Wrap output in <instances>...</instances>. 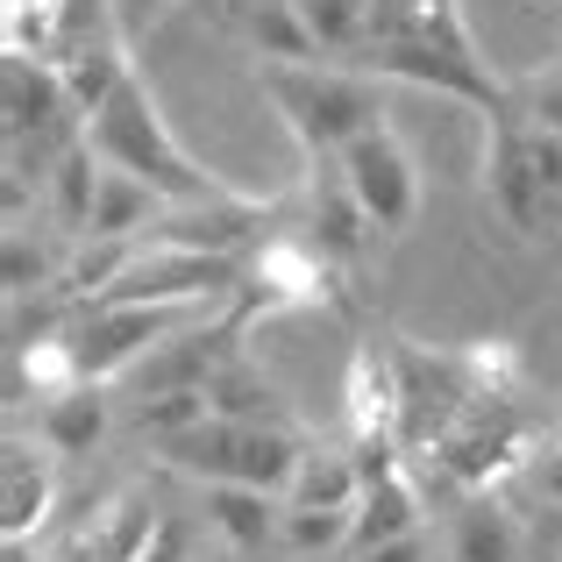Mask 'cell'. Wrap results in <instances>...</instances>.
<instances>
[{
	"mask_svg": "<svg viewBox=\"0 0 562 562\" xmlns=\"http://www.w3.org/2000/svg\"><path fill=\"white\" fill-rule=\"evenodd\" d=\"M349 65L371 71V79H392V86H420V93L463 100L484 122L520 100L513 79L484 57L463 0H371V36H363V50Z\"/></svg>",
	"mask_w": 562,
	"mask_h": 562,
	"instance_id": "6da1fadb",
	"label": "cell"
},
{
	"mask_svg": "<svg viewBox=\"0 0 562 562\" xmlns=\"http://www.w3.org/2000/svg\"><path fill=\"white\" fill-rule=\"evenodd\" d=\"M86 143H93V157L108 171L143 179L165 206H200V200H228V192H235V186H221L179 136H171L165 108H157L150 79H143L136 65H128V79L114 86V93L100 100V114L86 122Z\"/></svg>",
	"mask_w": 562,
	"mask_h": 562,
	"instance_id": "7a4b0ae2",
	"label": "cell"
},
{
	"mask_svg": "<svg viewBox=\"0 0 562 562\" xmlns=\"http://www.w3.org/2000/svg\"><path fill=\"white\" fill-rule=\"evenodd\" d=\"M249 79H257L263 100H271V114L285 122V136L300 143L306 165L342 157L363 128L384 122L378 79L357 71V65H257Z\"/></svg>",
	"mask_w": 562,
	"mask_h": 562,
	"instance_id": "3957f363",
	"label": "cell"
},
{
	"mask_svg": "<svg viewBox=\"0 0 562 562\" xmlns=\"http://www.w3.org/2000/svg\"><path fill=\"white\" fill-rule=\"evenodd\" d=\"M527 449H535V427H527V413H520V392H477L463 406V420L427 456H435V477L449 484V492L477 498V492H492L498 477H513V470L527 463Z\"/></svg>",
	"mask_w": 562,
	"mask_h": 562,
	"instance_id": "277c9868",
	"label": "cell"
},
{
	"mask_svg": "<svg viewBox=\"0 0 562 562\" xmlns=\"http://www.w3.org/2000/svg\"><path fill=\"white\" fill-rule=\"evenodd\" d=\"M221 314V306H79V321H71V349H79V371L93 384H114L128 378L143 357H150L157 342H171L179 328H192V321Z\"/></svg>",
	"mask_w": 562,
	"mask_h": 562,
	"instance_id": "5b68a950",
	"label": "cell"
},
{
	"mask_svg": "<svg viewBox=\"0 0 562 562\" xmlns=\"http://www.w3.org/2000/svg\"><path fill=\"white\" fill-rule=\"evenodd\" d=\"M398 363V441L413 449H435L463 406L477 398V371H470V349H420V342H392Z\"/></svg>",
	"mask_w": 562,
	"mask_h": 562,
	"instance_id": "8992f818",
	"label": "cell"
},
{
	"mask_svg": "<svg viewBox=\"0 0 562 562\" xmlns=\"http://www.w3.org/2000/svg\"><path fill=\"white\" fill-rule=\"evenodd\" d=\"M335 165H342L349 192L363 200V214H371V228L384 235V243H398V235L420 221V200H427V186H420V157L406 150V136H398L392 122L363 128V136L349 143Z\"/></svg>",
	"mask_w": 562,
	"mask_h": 562,
	"instance_id": "52a82bcc",
	"label": "cell"
},
{
	"mask_svg": "<svg viewBox=\"0 0 562 562\" xmlns=\"http://www.w3.org/2000/svg\"><path fill=\"white\" fill-rule=\"evenodd\" d=\"M477 186H484L492 214L506 221L513 235H549V192H541V171H535V157H527V114H520V100H513L506 114L484 122Z\"/></svg>",
	"mask_w": 562,
	"mask_h": 562,
	"instance_id": "ba28073f",
	"label": "cell"
},
{
	"mask_svg": "<svg viewBox=\"0 0 562 562\" xmlns=\"http://www.w3.org/2000/svg\"><path fill=\"white\" fill-rule=\"evenodd\" d=\"M0 108H8V143H50V150H65V143L86 136V114L71 108L50 57H8L0 65Z\"/></svg>",
	"mask_w": 562,
	"mask_h": 562,
	"instance_id": "9c48e42d",
	"label": "cell"
},
{
	"mask_svg": "<svg viewBox=\"0 0 562 562\" xmlns=\"http://www.w3.org/2000/svg\"><path fill=\"white\" fill-rule=\"evenodd\" d=\"M306 235H314V249L349 278V285L371 271L378 228H371V214H363V200L349 192V179H342V165H335V157L306 165Z\"/></svg>",
	"mask_w": 562,
	"mask_h": 562,
	"instance_id": "30bf717a",
	"label": "cell"
},
{
	"mask_svg": "<svg viewBox=\"0 0 562 562\" xmlns=\"http://www.w3.org/2000/svg\"><path fill=\"white\" fill-rule=\"evenodd\" d=\"M221 22L249 43L257 65H328V50L314 43L300 0H221Z\"/></svg>",
	"mask_w": 562,
	"mask_h": 562,
	"instance_id": "8fae6325",
	"label": "cell"
},
{
	"mask_svg": "<svg viewBox=\"0 0 562 562\" xmlns=\"http://www.w3.org/2000/svg\"><path fill=\"white\" fill-rule=\"evenodd\" d=\"M57 484H50V449L36 456V441L8 435L0 449V535L8 541H36V527L50 520Z\"/></svg>",
	"mask_w": 562,
	"mask_h": 562,
	"instance_id": "7c38bea8",
	"label": "cell"
},
{
	"mask_svg": "<svg viewBox=\"0 0 562 562\" xmlns=\"http://www.w3.org/2000/svg\"><path fill=\"white\" fill-rule=\"evenodd\" d=\"M278 520H285V498L278 492H257V484H206V527H214L235 555L271 549Z\"/></svg>",
	"mask_w": 562,
	"mask_h": 562,
	"instance_id": "4fadbf2b",
	"label": "cell"
},
{
	"mask_svg": "<svg viewBox=\"0 0 562 562\" xmlns=\"http://www.w3.org/2000/svg\"><path fill=\"white\" fill-rule=\"evenodd\" d=\"M206 413H221V420H243V427H292V406L285 392H278L271 378L257 371V363L235 349L228 363H221L214 378H206Z\"/></svg>",
	"mask_w": 562,
	"mask_h": 562,
	"instance_id": "5bb4252c",
	"label": "cell"
},
{
	"mask_svg": "<svg viewBox=\"0 0 562 562\" xmlns=\"http://www.w3.org/2000/svg\"><path fill=\"white\" fill-rule=\"evenodd\" d=\"M157 513H150V498L143 492H122V498H108V506L86 520V535H79V562H143L150 555V541H157Z\"/></svg>",
	"mask_w": 562,
	"mask_h": 562,
	"instance_id": "9a60e30c",
	"label": "cell"
},
{
	"mask_svg": "<svg viewBox=\"0 0 562 562\" xmlns=\"http://www.w3.org/2000/svg\"><path fill=\"white\" fill-rule=\"evenodd\" d=\"M36 441H43L50 456H93L100 441H108V392L86 378V384H71V392L43 398V413H36Z\"/></svg>",
	"mask_w": 562,
	"mask_h": 562,
	"instance_id": "2e32d148",
	"label": "cell"
},
{
	"mask_svg": "<svg viewBox=\"0 0 562 562\" xmlns=\"http://www.w3.org/2000/svg\"><path fill=\"white\" fill-rule=\"evenodd\" d=\"M349 435H398V363L392 342H363L349 357Z\"/></svg>",
	"mask_w": 562,
	"mask_h": 562,
	"instance_id": "e0dca14e",
	"label": "cell"
},
{
	"mask_svg": "<svg viewBox=\"0 0 562 562\" xmlns=\"http://www.w3.org/2000/svg\"><path fill=\"white\" fill-rule=\"evenodd\" d=\"M8 22V57H65L79 36V0H0Z\"/></svg>",
	"mask_w": 562,
	"mask_h": 562,
	"instance_id": "ac0fdd59",
	"label": "cell"
},
{
	"mask_svg": "<svg viewBox=\"0 0 562 562\" xmlns=\"http://www.w3.org/2000/svg\"><path fill=\"white\" fill-rule=\"evenodd\" d=\"M449 562H520V520L492 492L463 498V513L449 520Z\"/></svg>",
	"mask_w": 562,
	"mask_h": 562,
	"instance_id": "d6986e66",
	"label": "cell"
},
{
	"mask_svg": "<svg viewBox=\"0 0 562 562\" xmlns=\"http://www.w3.org/2000/svg\"><path fill=\"white\" fill-rule=\"evenodd\" d=\"M398 535H420V484L406 477V470H392V477L363 484L357 498V535H349V549H378V541H398Z\"/></svg>",
	"mask_w": 562,
	"mask_h": 562,
	"instance_id": "ffe728a7",
	"label": "cell"
},
{
	"mask_svg": "<svg viewBox=\"0 0 562 562\" xmlns=\"http://www.w3.org/2000/svg\"><path fill=\"white\" fill-rule=\"evenodd\" d=\"M93 200H100V157H93V143L79 136L50 165V179H43V206H50V221L79 243V235L93 228Z\"/></svg>",
	"mask_w": 562,
	"mask_h": 562,
	"instance_id": "44dd1931",
	"label": "cell"
},
{
	"mask_svg": "<svg viewBox=\"0 0 562 562\" xmlns=\"http://www.w3.org/2000/svg\"><path fill=\"white\" fill-rule=\"evenodd\" d=\"M357 498H363V470L349 449H306L285 484V506H342L349 513Z\"/></svg>",
	"mask_w": 562,
	"mask_h": 562,
	"instance_id": "7402d4cb",
	"label": "cell"
},
{
	"mask_svg": "<svg viewBox=\"0 0 562 562\" xmlns=\"http://www.w3.org/2000/svg\"><path fill=\"white\" fill-rule=\"evenodd\" d=\"M157 214H165V200H157L150 186L100 165V200H93V228L86 235H150Z\"/></svg>",
	"mask_w": 562,
	"mask_h": 562,
	"instance_id": "603a6c76",
	"label": "cell"
},
{
	"mask_svg": "<svg viewBox=\"0 0 562 562\" xmlns=\"http://www.w3.org/2000/svg\"><path fill=\"white\" fill-rule=\"evenodd\" d=\"M357 535V506H285V520H278V549L285 555H328L342 549V541Z\"/></svg>",
	"mask_w": 562,
	"mask_h": 562,
	"instance_id": "cb8c5ba5",
	"label": "cell"
},
{
	"mask_svg": "<svg viewBox=\"0 0 562 562\" xmlns=\"http://www.w3.org/2000/svg\"><path fill=\"white\" fill-rule=\"evenodd\" d=\"M300 14L328 57H357L371 36V0H300Z\"/></svg>",
	"mask_w": 562,
	"mask_h": 562,
	"instance_id": "d4e9b609",
	"label": "cell"
},
{
	"mask_svg": "<svg viewBox=\"0 0 562 562\" xmlns=\"http://www.w3.org/2000/svg\"><path fill=\"white\" fill-rule=\"evenodd\" d=\"M0 278H8V300H22V292H57V278H65V257H57V249H43L29 228H8Z\"/></svg>",
	"mask_w": 562,
	"mask_h": 562,
	"instance_id": "484cf974",
	"label": "cell"
},
{
	"mask_svg": "<svg viewBox=\"0 0 562 562\" xmlns=\"http://www.w3.org/2000/svg\"><path fill=\"white\" fill-rule=\"evenodd\" d=\"M200 420H206V392H150V398L128 406V427L150 435V441H171V435H186V427H200Z\"/></svg>",
	"mask_w": 562,
	"mask_h": 562,
	"instance_id": "4316f807",
	"label": "cell"
},
{
	"mask_svg": "<svg viewBox=\"0 0 562 562\" xmlns=\"http://www.w3.org/2000/svg\"><path fill=\"white\" fill-rule=\"evenodd\" d=\"M513 93H520V114L535 128H549L562 136V71H535V79H513Z\"/></svg>",
	"mask_w": 562,
	"mask_h": 562,
	"instance_id": "83f0119b",
	"label": "cell"
},
{
	"mask_svg": "<svg viewBox=\"0 0 562 562\" xmlns=\"http://www.w3.org/2000/svg\"><path fill=\"white\" fill-rule=\"evenodd\" d=\"M527 157H535L541 192H549V214H555V200H562V136H549V128L527 122Z\"/></svg>",
	"mask_w": 562,
	"mask_h": 562,
	"instance_id": "f1b7e54d",
	"label": "cell"
},
{
	"mask_svg": "<svg viewBox=\"0 0 562 562\" xmlns=\"http://www.w3.org/2000/svg\"><path fill=\"white\" fill-rule=\"evenodd\" d=\"M357 562H427V535H398V541H378V549H363Z\"/></svg>",
	"mask_w": 562,
	"mask_h": 562,
	"instance_id": "f546056e",
	"label": "cell"
},
{
	"mask_svg": "<svg viewBox=\"0 0 562 562\" xmlns=\"http://www.w3.org/2000/svg\"><path fill=\"white\" fill-rule=\"evenodd\" d=\"M541 492H549L555 506H562V435L549 441V449H541Z\"/></svg>",
	"mask_w": 562,
	"mask_h": 562,
	"instance_id": "4dcf8cb0",
	"label": "cell"
},
{
	"mask_svg": "<svg viewBox=\"0 0 562 562\" xmlns=\"http://www.w3.org/2000/svg\"><path fill=\"white\" fill-rule=\"evenodd\" d=\"M549 235H562V200H555V214H549Z\"/></svg>",
	"mask_w": 562,
	"mask_h": 562,
	"instance_id": "1f68e13d",
	"label": "cell"
},
{
	"mask_svg": "<svg viewBox=\"0 0 562 562\" xmlns=\"http://www.w3.org/2000/svg\"><path fill=\"white\" fill-rule=\"evenodd\" d=\"M200 8H206V0H200ZM214 8H221V0H214Z\"/></svg>",
	"mask_w": 562,
	"mask_h": 562,
	"instance_id": "d6a6232c",
	"label": "cell"
}]
</instances>
